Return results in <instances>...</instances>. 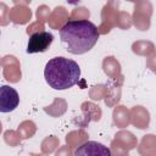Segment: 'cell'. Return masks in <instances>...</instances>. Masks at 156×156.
Wrapping results in <instances>:
<instances>
[{
    "instance_id": "1",
    "label": "cell",
    "mask_w": 156,
    "mask_h": 156,
    "mask_svg": "<svg viewBox=\"0 0 156 156\" xmlns=\"http://www.w3.org/2000/svg\"><path fill=\"white\" fill-rule=\"evenodd\" d=\"M99 37L96 26L88 20H69L60 29L62 44L73 55H82L91 50Z\"/></svg>"
},
{
    "instance_id": "2",
    "label": "cell",
    "mask_w": 156,
    "mask_h": 156,
    "mask_svg": "<svg viewBox=\"0 0 156 156\" xmlns=\"http://www.w3.org/2000/svg\"><path fill=\"white\" fill-rule=\"evenodd\" d=\"M44 78L50 88L55 90H66L74 87L79 82L80 67L71 58L56 56L46 62Z\"/></svg>"
},
{
    "instance_id": "3",
    "label": "cell",
    "mask_w": 156,
    "mask_h": 156,
    "mask_svg": "<svg viewBox=\"0 0 156 156\" xmlns=\"http://www.w3.org/2000/svg\"><path fill=\"white\" fill-rule=\"evenodd\" d=\"M54 40V35L49 32L41 30L32 34L28 39L27 44V52L28 54H37V52H44L49 49Z\"/></svg>"
},
{
    "instance_id": "4",
    "label": "cell",
    "mask_w": 156,
    "mask_h": 156,
    "mask_svg": "<svg viewBox=\"0 0 156 156\" xmlns=\"http://www.w3.org/2000/svg\"><path fill=\"white\" fill-rule=\"evenodd\" d=\"M20 104V96L16 89L9 85L0 88V112L6 113L13 111Z\"/></svg>"
},
{
    "instance_id": "5",
    "label": "cell",
    "mask_w": 156,
    "mask_h": 156,
    "mask_svg": "<svg viewBox=\"0 0 156 156\" xmlns=\"http://www.w3.org/2000/svg\"><path fill=\"white\" fill-rule=\"evenodd\" d=\"M74 156H111L110 149L98 141H85L76 149Z\"/></svg>"
}]
</instances>
